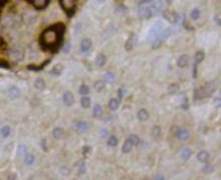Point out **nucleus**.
Masks as SVG:
<instances>
[{
    "label": "nucleus",
    "instance_id": "nucleus-1",
    "mask_svg": "<svg viewBox=\"0 0 221 180\" xmlns=\"http://www.w3.org/2000/svg\"><path fill=\"white\" fill-rule=\"evenodd\" d=\"M64 26L63 24H55L48 27L42 32L40 36V45L48 50H56L59 46L63 36Z\"/></svg>",
    "mask_w": 221,
    "mask_h": 180
},
{
    "label": "nucleus",
    "instance_id": "nucleus-2",
    "mask_svg": "<svg viewBox=\"0 0 221 180\" xmlns=\"http://www.w3.org/2000/svg\"><path fill=\"white\" fill-rule=\"evenodd\" d=\"M163 29V26L161 22H157L155 23L151 29L149 31V36H148V41L150 43H152L154 40H156L157 38H159L160 36V33H161V30Z\"/></svg>",
    "mask_w": 221,
    "mask_h": 180
},
{
    "label": "nucleus",
    "instance_id": "nucleus-3",
    "mask_svg": "<svg viewBox=\"0 0 221 180\" xmlns=\"http://www.w3.org/2000/svg\"><path fill=\"white\" fill-rule=\"evenodd\" d=\"M59 2H60L61 7L68 13L69 16H72V14L74 12L77 0H59Z\"/></svg>",
    "mask_w": 221,
    "mask_h": 180
},
{
    "label": "nucleus",
    "instance_id": "nucleus-4",
    "mask_svg": "<svg viewBox=\"0 0 221 180\" xmlns=\"http://www.w3.org/2000/svg\"><path fill=\"white\" fill-rule=\"evenodd\" d=\"M138 9V16L140 18H147L150 19L153 16V12L151 10V8L147 5H139Z\"/></svg>",
    "mask_w": 221,
    "mask_h": 180
},
{
    "label": "nucleus",
    "instance_id": "nucleus-5",
    "mask_svg": "<svg viewBox=\"0 0 221 180\" xmlns=\"http://www.w3.org/2000/svg\"><path fill=\"white\" fill-rule=\"evenodd\" d=\"M88 129H90V126L86 121H79L73 125V130H76L78 133H86Z\"/></svg>",
    "mask_w": 221,
    "mask_h": 180
},
{
    "label": "nucleus",
    "instance_id": "nucleus-6",
    "mask_svg": "<svg viewBox=\"0 0 221 180\" xmlns=\"http://www.w3.org/2000/svg\"><path fill=\"white\" fill-rule=\"evenodd\" d=\"M215 90H216V83L215 82L208 83V84H206L205 87L203 88L201 95H204V97H210L214 93Z\"/></svg>",
    "mask_w": 221,
    "mask_h": 180
},
{
    "label": "nucleus",
    "instance_id": "nucleus-7",
    "mask_svg": "<svg viewBox=\"0 0 221 180\" xmlns=\"http://www.w3.org/2000/svg\"><path fill=\"white\" fill-rule=\"evenodd\" d=\"M163 16L166 20H168L171 23H176L179 19V16L177 13H175L174 11H170V10H165L163 12Z\"/></svg>",
    "mask_w": 221,
    "mask_h": 180
},
{
    "label": "nucleus",
    "instance_id": "nucleus-8",
    "mask_svg": "<svg viewBox=\"0 0 221 180\" xmlns=\"http://www.w3.org/2000/svg\"><path fill=\"white\" fill-rule=\"evenodd\" d=\"M176 136H177V138H178L179 140H181V141H186V140L189 139L190 134H189V131L187 129L180 128V129L177 130Z\"/></svg>",
    "mask_w": 221,
    "mask_h": 180
},
{
    "label": "nucleus",
    "instance_id": "nucleus-9",
    "mask_svg": "<svg viewBox=\"0 0 221 180\" xmlns=\"http://www.w3.org/2000/svg\"><path fill=\"white\" fill-rule=\"evenodd\" d=\"M150 8H151L153 14H154V13L160 12L162 10V8H163L162 0H153V1L151 2V6H150Z\"/></svg>",
    "mask_w": 221,
    "mask_h": 180
},
{
    "label": "nucleus",
    "instance_id": "nucleus-10",
    "mask_svg": "<svg viewBox=\"0 0 221 180\" xmlns=\"http://www.w3.org/2000/svg\"><path fill=\"white\" fill-rule=\"evenodd\" d=\"M137 41H138V37H137V36H136V34H132V36L129 37V39L127 40V42H126V50H133V48L136 46Z\"/></svg>",
    "mask_w": 221,
    "mask_h": 180
},
{
    "label": "nucleus",
    "instance_id": "nucleus-11",
    "mask_svg": "<svg viewBox=\"0 0 221 180\" xmlns=\"http://www.w3.org/2000/svg\"><path fill=\"white\" fill-rule=\"evenodd\" d=\"M63 104L65 106H72L74 102V98H73V95L70 93V92H65L63 96Z\"/></svg>",
    "mask_w": 221,
    "mask_h": 180
},
{
    "label": "nucleus",
    "instance_id": "nucleus-12",
    "mask_svg": "<svg viewBox=\"0 0 221 180\" xmlns=\"http://www.w3.org/2000/svg\"><path fill=\"white\" fill-rule=\"evenodd\" d=\"M7 93H8V96H9L11 99H17V98H19L20 94H21V93H20V90H19L17 87H15V86L10 87L9 89H8Z\"/></svg>",
    "mask_w": 221,
    "mask_h": 180
},
{
    "label": "nucleus",
    "instance_id": "nucleus-13",
    "mask_svg": "<svg viewBox=\"0 0 221 180\" xmlns=\"http://www.w3.org/2000/svg\"><path fill=\"white\" fill-rule=\"evenodd\" d=\"M209 158H210L209 153L205 150H202L197 154V160L199 162H202V163H207L209 161Z\"/></svg>",
    "mask_w": 221,
    "mask_h": 180
},
{
    "label": "nucleus",
    "instance_id": "nucleus-14",
    "mask_svg": "<svg viewBox=\"0 0 221 180\" xmlns=\"http://www.w3.org/2000/svg\"><path fill=\"white\" fill-rule=\"evenodd\" d=\"M30 2L33 4L34 7H36L37 9H42V8H45L48 5V2L49 0H29Z\"/></svg>",
    "mask_w": 221,
    "mask_h": 180
},
{
    "label": "nucleus",
    "instance_id": "nucleus-15",
    "mask_svg": "<svg viewBox=\"0 0 221 180\" xmlns=\"http://www.w3.org/2000/svg\"><path fill=\"white\" fill-rule=\"evenodd\" d=\"M92 47V40L88 38H83L82 40L81 41V50L82 52H87L88 50H91Z\"/></svg>",
    "mask_w": 221,
    "mask_h": 180
},
{
    "label": "nucleus",
    "instance_id": "nucleus-16",
    "mask_svg": "<svg viewBox=\"0 0 221 180\" xmlns=\"http://www.w3.org/2000/svg\"><path fill=\"white\" fill-rule=\"evenodd\" d=\"M137 118H138V120H140L141 122H145L149 119V113L147 112V110L141 109L138 111V113H137Z\"/></svg>",
    "mask_w": 221,
    "mask_h": 180
},
{
    "label": "nucleus",
    "instance_id": "nucleus-17",
    "mask_svg": "<svg viewBox=\"0 0 221 180\" xmlns=\"http://www.w3.org/2000/svg\"><path fill=\"white\" fill-rule=\"evenodd\" d=\"M188 61H189V58H188V55L186 54H182L180 56V58L178 59V60H177V65L180 68H186L187 65H188Z\"/></svg>",
    "mask_w": 221,
    "mask_h": 180
},
{
    "label": "nucleus",
    "instance_id": "nucleus-18",
    "mask_svg": "<svg viewBox=\"0 0 221 180\" xmlns=\"http://www.w3.org/2000/svg\"><path fill=\"white\" fill-rule=\"evenodd\" d=\"M180 156H181V158H182L184 161H187V160L190 159V158H191V156H192V151L190 150L189 148H183L182 150H181Z\"/></svg>",
    "mask_w": 221,
    "mask_h": 180
},
{
    "label": "nucleus",
    "instance_id": "nucleus-19",
    "mask_svg": "<svg viewBox=\"0 0 221 180\" xmlns=\"http://www.w3.org/2000/svg\"><path fill=\"white\" fill-rule=\"evenodd\" d=\"M103 107L101 106V105L96 104V106L94 107V110H92V115H94L95 118H101L103 116Z\"/></svg>",
    "mask_w": 221,
    "mask_h": 180
},
{
    "label": "nucleus",
    "instance_id": "nucleus-20",
    "mask_svg": "<svg viewBox=\"0 0 221 180\" xmlns=\"http://www.w3.org/2000/svg\"><path fill=\"white\" fill-rule=\"evenodd\" d=\"M133 145L132 143L129 141V139H127L125 142H124L123 144V147H122V152L123 153H125V154H128V153H130L132 151V149H133Z\"/></svg>",
    "mask_w": 221,
    "mask_h": 180
},
{
    "label": "nucleus",
    "instance_id": "nucleus-21",
    "mask_svg": "<svg viewBox=\"0 0 221 180\" xmlns=\"http://www.w3.org/2000/svg\"><path fill=\"white\" fill-rule=\"evenodd\" d=\"M63 72V65L61 64H55L54 68L51 69V73L54 74V76H59V74Z\"/></svg>",
    "mask_w": 221,
    "mask_h": 180
},
{
    "label": "nucleus",
    "instance_id": "nucleus-22",
    "mask_svg": "<svg viewBox=\"0 0 221 180\" xmlns=\"http://www.w3.org/2000/svg\"><path fill=\"white\" fill-rule=\"evenodd\" d=\"M205 58V54H204V51H202V50H198L196 54H195V58H194V59H195V64H199L201 63V61H203V59H204Z\"/></svg>",
    "mask_w": 221,
    "mask_h": 180
},
{
    "label": "nucleus",
    "instance_id": "nucleus-23",
    "mask_svg": "<svg viewBox=\"0 0 221 180\" xmlns=\"http://www.w3.org/2000/svg\"><path fill=\"white\" fill-rule=\"evenodd\" d=\"M105 64H106V55L103 54H100L96 59V64L98 65V67L101 68L104 67Z\"/></svg>",
    "mask_w": 221,
    "mask_h": 180
},
{
    "label": "nucleus",
    "instance_id": "nucleus-24",
    "mask_svg": "<svg viewBox=\"0 0 221 180\" xmlns=\"http://www.w3.org/2000/svg\"><path fill=\"white\" fill-rule=\"evenodd\" d=\"M119 106H120V101H119L118 99H116V98L110 99V101L109 102V107H110V110H112V111L117 110L119 108Z\"/></svg>",
    "mask_w": 221,
    "mask_h": 180
},
{
    "label": "nucleus",
    "instance_id": "nucleus-25",
    "mask_svg": "<svg viewBox=\"0 0 221 180\" xmlns=\"http://www.w3.org/2000/svg\"><path fill=\"white\" fill-rule=\"evenodd\" d=\"M63 129L59 128H59H55L54 131H52V137L56 140L60 139L61 137H63Z\"/></svg>",
    "mask_w": 221,
    "mask_h": 180
},
{
    "label": "nucleus",
    "instance_id": "nucleus-26",
    "mask_svg": "<svg viewBox=\"0 0 221 180\" xmlns=\"http://www.w3.org/2000/svg\"><path fill=\"white\" fill-rule=\"evenodd\" d=\"M34 87L36 88L37 90H43L45 88V82L43 81V78H38L34 82Z\"/></svg>",
    "mask_w": 221,
    "mask_h": 180
},
{
    "label": "nucleus",
    "instance_id": "nucleus-27",
    "mask_svg": "<svg viewBox=\"0 0 221 180\" xmlns=\"http://www.w3.org/2000/svg\"><path fill=\"white\" fill-rule=\"evenodd\" d=\"M11 133V129L9 126H3L1 129H0V134L1 136H3L4 138H7L8 136Z\"/></svg>",
    "mask_w": 221,
    "mask_h": 180
},
{
    "label": "nucleus",
    "instance_id": "nucleus-28",
    "mask_svg": "<svg viewBox=\"0 0 221 180\" xmlns=\"http://www.w3.org/2000/svg\"><path fill=\"white\" fill-rule=\"evenodd\" d=\"M180 87L178 84H171L169 87H168V93L170 95H175L177 92L179 91Z\"/></svg>",
    "mask_w": 221,
    "mask_h": 180
},
{
    "label": "nucleus",
    "instance_id": "nucleus-29",
    "mask_svg": "<svg viewBox=\"0 0 221 180\" xmlns=\"http://www.w3.org/2000/svg\"><path fill=\"white\" fill-rule=\"evenodd\" d=\"M81 105H82V108L87 109L88 107L91 106V99L87 96H83L82 98L81 99Z\"/></svg>",
    "mask_w": 221,
    "mask_h": 180
},
{
    "label": "nucleus",
    "instance_id": "nucleus-30",
    "mask_svg": "<svg viewBox=\"0 0 221 180\" xmlns=\"http://www.w3.org/2000/svg\"><path fill=\"white\" fill-rule=\"evenodd\" d=\"M106 87V84L104 81H96L95 84H94V89L96 91V92H101L105 89Z\"/></svg>",
    "mask_w": 221,
    "mask_h": 180
},
{
    "label": "nucleus",
    "instance_id": "nucleus-31",
    "mask_svg": "<svg viewBox=\"0 0 221 180\" xmlns=\"http://www.w3.org/2000/svg\"><path fill=\"white\" fill-rule=\"evenodd\" d=\"M202 171H203V173H205V174H210L211 172H213L214 171V165H212L210 163H207L206 165L203 166Z\"/></svg>",
    "mask_w": 221,
    "mask_h": 180
},
{
    "label": "nucleus",
    "instance_id": "nucleus-32",
    "mask_svg": "<svg viewBox=\"0 0 221 180\" xmlns=\"http://www.w3.org/2000/svg\"><path fill=\"white\" fill-rule=\"evenodd\" d=\"M119 144V140L116 136H110V138L108 140V145L110 147H116L117 145Z\"/></svg>",
    "mask_w": 221,
    "mask_h": 180
},
{
    "label": "nucleus",
    "instance_id": "nucleus-33",
    "mask_svg": "<svg viewBox=\"0 0 221 180\" xmlns=\"http://www.w3.org/2000/svg\"><path fill=\"white\" fill-rule=\"evenodd\" d=\"M24 162H25L26 165H32V164H34V162H35V157L31 154H26Z\"/></svg>",
    "mask_w": 221,
    "mask_h": 180
},
{
    "label": "nucleus",
    "instance_id": "nucleus-34",
    "mask_svg": "<svg viewBox=\"0 0 221 180\" xmlns=\"http://www.w3.org/2000/svg\"><path fill=\"white\" fill-rule=\"evenodd\" d=\"M190 16H191V18L193 20H197L199 17H200V10H199L198 8H194V9H192L191 12H190Z\"/></svg>",
    "mask_w": 221,
    "mask_h": 180
},
{
    "label": "nucleus",
    "instance_id": "nucleus-35",
    "mask_svg": "<svg viewBox=\"0 0 221 180\" xmlns=\"http://www.w3.org/2000/svg\"><path fill=\"white\" fill-rule=\"evenodd\" d=\"M17 152H18V154L20 156H24L27 154V147H26L25 145L21 144L18 146V148H17Z\"/></svg>",
    "mask_w": 221,
    "mask_h": 180
},
{
    "label": "nucleus",
    "instance_id": "nucleus-36",
    "mask_svg": "<svg viewBox=\"0 0 221 180\" xmlns=\"http://www.w3.org/2000/svg\"><path fill=\"white\" fill-rule=\"evenodd\" d=\"M88 93H90V88H88V86L82 85L81 87H79V94H81L82 96H87V95H88Z\"/></svg>",
    "mask_w": 221,
    "mask_h": 180
},
{
    "label": "nucleus",
    "instance_id": "nucleus-37",
    "mask_svg": "<svg viewBox=\"0 0 221 180\" xmlns=\"http://www.w3.org/2000/svg\"><path fill=\"white\" fill-rule=\"evenodd\" d=\"M128 139H129V141L132 143L133 146H137V145H139L140 140H139V137H138V136H137V135H134V134H133V135H131Z\"/></svg>",
    "mask_w": 221,
    "mask_h": 180
},
{
    "label": "nucleus",
    "instance_id": "nucleus-38",
    "mask_svg": "<svg viewBox=\"0 0 221 180\" xmlns=\"http://www.w3.org/2000/svg\"><path fill=\"white\" fill-rule=\"evenodd\" d=\"M104 78H105V81L107 82V83H109V84H112V83L115 81V76H114V73H107L105 74V77H104Z\"/></svg>",
    "mask_w": 221,
    "mask_h": 180
},
{
    "label": "nucleus",
    "instance_id": "nucleus-39",
    "mask_svg": "<svg viewBox=\"0 0 221 180\" xmlns=\"http://www.w3.org/2000/svg\"><path fill=\"white\" fill-rule=\"evenodd\" d=\"M170 33H171L170 29H168V28L162 29V30H161V33H160V36H159V37H160L162 40H163V39H166V38L169 37Z\"/></svg>",
    "mask_w": 221,
    "mask_h": 180
},
{
    "label": "nucleus",
    "instance_id": "nucleus-40",
    "mask_svg": "<svg viewBox=\"0 0 221 180\" xmlns=\"http://www.w3.org/2000/svg\"><path fill=\"white\" fill-rule=\"evenodd\" d=\"M86 171H87V164L85 163V162H81L78 165V173L79 175H82L83 173H86Z\"/></svg>",
    "mask_w": 221,
    "mask_h": 180
},
{
    "label": "nucleus",
    "instance_id": "nucleus-41",
    "mask_svg": "<svg viewBox=\"0 0 221 180\" xmlns=\"http://www.w3.org/2000/svg\"><path fill=\"white\" fill-rule=\"evenodd\" d=\"M161 134V128L159 126H155L153 127V129H152V135L154 136V137H158V136H160Z\"/></svg>",
    "mask_w": 221,
    "mask_h": 180
},
{
    "label": "nucleus",
    "instance_id": "nucleus-42",
    "mask_svg": "<svg viewBox=\"0 0 221 180\" xmlns=\"http://www.w3.org/2000/svg\"><path fill=\"white\" fill-rule=\"evenodd\" d=\"M125 94H126L125 87H121L120 89H119V97H120V99H123L124 97H125Z\"/></svg>",
    "mask_w": 221,
    "mask_h": 180
},
{
    "label": "nucleus",
    "instance_id": "nucleus-43",
    "mask_svg": "<svg viewBox=\"0 0 221 180\" xmlns=\"http://www.w3.org/2000/svg\"><path fill=\"white\" fill-rule=\"evenodd\" d=\"M108 135H109V131L107 129H104L103 131H101V138H106V137H108Z\"/></svg>",
    "mask_w": 221,
    "mask_h": 180
},
{
    "label": "nucleus",
    "instance_id": "nucleus-44",
    "mask_svg": "<svg viewBox=\"0 0 221 180\" xmlns=\"http://www.w3.org/2000/svg\"><path fill=\"white\" fill-rule=\"evenodd\" d=\"M153 0H141L139 2V5H147V4L151 3Z\"/></svg>",
    "mask_w": 221,
    "mask_h": 180
},
{
    "label": "nucleus",
    "instance_id": "nucleus-45",
    "mask_svg": "<svg viewBox=\"0 0 221 180\" xmlns=\"http://www.w3.org/2000/svg\"><path fill=\"white\" fill-rule=\"evenodd\" d=\"M92 151V148L91 147H88V146H86L85 148H83V154L87 155V154H90Z\"/></svg>",
    "mask_w": 221,
    "mask_h": 180
},
{
    "label": "nucleus",
    "instance_id": "nucleus-46",
    "mask_svg": "<svg viewBox=\"0 0 221 180\" xmlns=\"http://www.w3.org/2000/svg\"><path fill=\"white\" fill-rule=\"evenodd\" d=\"M69 50H70V43L69 42H68L66 43V45H64V48H63V52L65 54V52H68L69 51Z\"/></svg>",
    "mask_w": 221,
    "mask_h": 180
},
{
    "label": "nucleus",
    "instance_id": "nucleus-47",
    "mask_svg": "<svg viewBox=\"0 0 221 180\" xmlns=\"http://www.w3.org/2000/svg\"><path fill=\"white\" fill-rule=\"evenodd\" d=\"M154 179H164V177H163V176H159V177H155Z\"/></svg>",
    "mask_w": 221,
    "mask_h": 180
},
{
    "label": "nucleus",
    "instance_id": "nucleus-48",
    "mask_svg": "<svg viewBox=\"0 0 221 180\" xmlns=\"http://www.w3.org/2000/svg\"><path fill=\"white\" fill-rule=\"evenodd\" d=\"M104 1H105V0H98V2H101V3L104 2Z\"/></svg>",
    "mask_w": 221,
    "mask_h": 180
}]
</instances>
